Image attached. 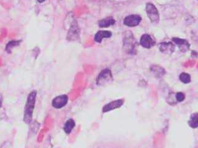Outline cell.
I'll return each instance as SVG.
<instances>
[{"label": "cell", "mask_w": 198, "mask_h": 148, "mask_svg": "<svg viewBox=\"0 0 198 148\" xmlns=\"http://www.w3.org/2000/svg\"><path fill=\"white\" fill-rule=\"evenodd\" d=\"M137 42L131 32H126L124 34L123 40V50L129 55H136Z\"/></svg>", "instance_id": "2"}, {"label": "cell", "mask_w": 198, "mask_h": 148, "mask_svg": "<svg viewBox=\"0 0 198 148\" xmlns=\"http://www.w3.org/2000/svg\"><path fill=\"white\" fill-rule=\"evenodd\" d=\"M80 29L79 27L78 22L74 20L71 24V27L68 32L67 40L69 41H76L79 39Z\"/></svg>", "instance_id": "5"}, {"label": "cell", "mask_w": 198, "mask_h": 148, "mask_svg": "<svg viewBox=\"0 0 198 148\" xmlns=\"http://www.w3.org/2000/svg\"><path fill=\"white\" fill-rule=\"evenodd\" d=\"M113 80V78L111 71L108 68H106L99 73L97 78V84L100 86H104L111 83Z\"/></svg>", "instance_id": "3"}, {"label": "cell", "mask_w": 198, "mask_h": 148, "mask_svg": "<svg viewBox=\"0 0 198 148\" xmlns=\"http://www.w3.org/2000/svg\"><path fill=\"white\" fill-rule=\"evenodd\" d=\"M3 105V96L1 94H0V108L2 107Z\"/></svg>", "instance_id": "20"}, {"label": "cell", "mask_w": 198, "mask_h": 148, "mask_svg": "<svg viewBox=\"0 0 198 148\" xmlns=\"http://www.w3.org/2000/svg\"><path fill=\"white\" fill-rule=\"evenodd\" d=\"M124 104L123 99H118L116 101H112L109 104H106L102 109V112L103 113L108 112L109 111H112L113 110L118 109L123 105Z\"/></svg>", "instance_id": "8"}, {"label": "cell", "mask_w": 198, "mask_h": 148, "mask_svg": "<svg viewBox=\"0 0 198 148\" xmlns=\"http://www.w3.org/2000/svg\"><path fill=\"white\" fill-rule=\"evenodd\" d=\"M142 20L140 16L137 14H131L126 16L124 19V24L128 27H136L138 26Z\"/></svg>", "instance_id": "6"}, {"label": "cell", "mask_w": 198, "mask_h": 148, "mask_svg": "<svg viewBox=\"0 0 198 148\" xmlns=\"http://www.w3.org/2000/svg\"><path fill=\"white\" fill-rule=\"evenodd\" d=\"M146 10L148 18L152 23H157L159 21V13L154 4L151 3H147Z\"/></svg>", "instance_id": "4"}, {"label": "cell", "mask_w": 198, "mask_h": 148, "mask_svg": "<svg viewBox=\"0 0 198 148\" xmlns=\"http://www.w3.org/2000/svg\"><path fill=\"white\" fill-rule=\"evenodd\" d=\"M21 43V41L20 40H12L11 42H10L8 43L6 47V51L9 53H11L12 52V49L16 46H18L19 45H20Z\"/></svg>", "instance_id": "17"}, {"label": "cell", "mask_w": 198, "mask_h": 148, "mask_svg": "<svg viewBox=\"0 0 198 148\" xmlns=\"http://www.w3.org/2000/svg\"><path fill=\"white\" fill-rule=\"evenodd\" d=\"M75 127V121L73 119H69L66 121L64 125V132L69 135L71 133L72 129Z\"/></svg>", "instance_id": "15"}, {"label": "cell", "mask_w": 198, "mask_h": 148, "mask_svg": "<svg viewBox=\"0 0 198 148\" xmlns=\"http://www.w3.org/2000/svg\"><path fill=\"white\" fill-rule=\"evenodd\" d=\"M112 36V33L110 31L107 30H100L98 31L95 36L94 40L95 42L98 43H100L103 38H110Z\"/></svg>", "instance_id": "13"}, {"label": "cell", "mask_w": 198, "mask_h": 148, "mask_svg": "<svg viewBox=\"0 0 198 148\" xmlns=\"http://www.w3.org/2000/svg\"><path fill=\"white\" fill-rule=\"evenodd\" d=\"M175 97H176V99L177 100L178 102H182L185 100V94L183 92H180L177 93Z\"/></svg>", "instance_id": "19"}, {"label": "cell", "mask_w": 198, "mask_h": 148, "mask_svg": "<svg viewBox=\"0 0 198 148\" xmlns=\"http://www.w3.org/2000/svg\"><path fill=\"white\" fill-rule=\"evenodd\" d=\"M160 51L166 55H170L175 51V46L171 42H162L159 45Z\"/></svg>", "instance_id": "11"}, {"label": "cell", "mask_w": 198, "mask_h": 148, "mask_svg": "<svg viewBox=\"0 0 198 148\" xmlns=\"http://www.w3.org/2000/svg\"><path fill=\"white\" fill-rule=\"evenodd\" d=\"M36 97L37 91L36 90H33L29 94L26 104L25 105L23 120L27 125H29L32 120L33 112H34L36 101Z\"/></svg>", "instance_id": "1"}, {"label": "cell", "mask_w": 198, "mask_h": 148, "mask_svg": "<svg viewBox=\"0 0 198 148\" xmlns=\"http://www.w3.org/2000/svg\"><path fill=\"white\" fill-rule=\"evenodd\" d=\"M188 124L193 128L198 127V113H195L191 115L190 120L188 121Z\"/></svg>", "instance_id": "16"}, {"label": "cell", "mask_w": 198, "mask_h": 148, "mask_svg": "<svg viewBox=\"0 0 198 148\" xmlns=\"http://www.w3.org/2000/svg\"><path fill=\"white\" fill-rule=\"evenodd\" d=\"M68 102V97L65 95H61L56 97L52 101V106L56 109H60L67 104Z\"/></svg>", "instance_id": "7"}, {"label": "cell", "mask_w": 198, "mask_h": 148, "mask_svg": "<svg viewBox=\"0 0 198 148\" xmlns=\"http://www.w3.org/2000/svg\"><path fill=\"white\" fill-rule=\"evenodd\" d=\"M172 41L178 46L180 50L183 52H187L189 49V47H190V45H189V42L186 39L173 37L172 38Z\"/></svg>", "instance_id": "10"}, {"label": "cell", "mask_w": 198, "mask_h": 148, "mask_svg": "<svg viewBox=\"0 0 198 148\" xmlns=\"http://www.w3.org/2000/svg\"><path fill=\"white\" fill-rule=\"evenodd\" d=\"M180 80L184 84H188L191 82V76L186 73H182L179 76Z\"/></svg>", "instance_id": "18"}, {"label": "cell", "mask_w": 198, "mask_h": 148, "mask_svg": "<svg viewBox=\"0 0 198 148\" xmlns=\"http://www.w3.org/2000/svg\"><path fill=\"white\" fill-rule=\"evenodd\" d=\"M140 44L143 47L148 49L155 45V42L150 35L145 34L142 36L140 39Z\"/></svg>", "instance_id": "9"}, {"label": "cell", "mask_w": 198, "mask_h": 148, "mask_svg": "<svg viewBox=\"0 0 198 148\" xmlns=\"http://www.w3.org/2000/svg\"><path fill=\"white\" fill-rule=\"evenodd\" d=\"M115 23V20L112 17H108L105 19H101L98 21V26L101 28L109 27L112 25H114Z\"/></svg>", "instance_id": "14"}, {"label": "cell", "mask_w": 198, "mask_h": 148, "mask_svg": "<svg viewBox=\"0 0 198 148\" xmlns=\"http://www.w3.org/2000/svg\"><path fill=\"white\" fill-rule=\"evenodd\" d=\"M37 1L39 3H43V2H44L45 1V0H37Z\"/></svg>", "instance_id": "21"}, {"label": "cell", "mask_w": 198, "mask_h": 148, "mask_svg": "<svg viewBox=\"0 0 198 148\" xmlns=\"http://www.w3.org/2000/svg\"><path fill=\"white\" fill-rule=\"evenodd\" d=\"M150 69L153 75L157 78H160L165 75V70L160 66L154 64L151 66Z\"/></svg>", "instance_id": "12"}]
</instances>
